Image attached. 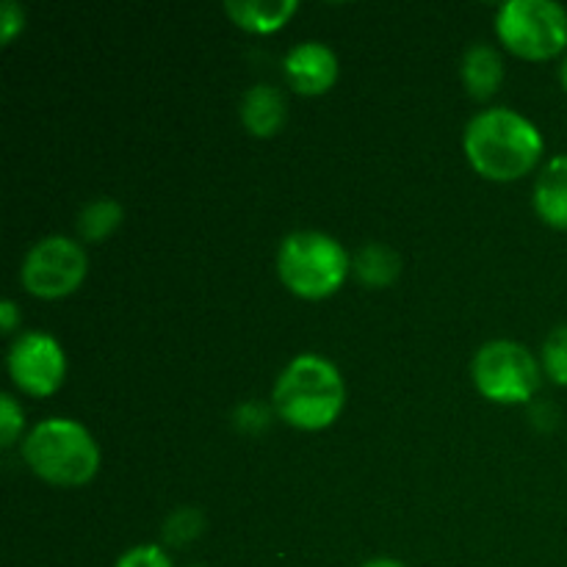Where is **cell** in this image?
Instances as JSON below:
<instances>
[{
    "instance_id": "cell-4",
    "label": "cell",
    "mask_w": 567,
    "mask_h": 567,
    "mask_svg": "<svg viewBox=\"0 0 567 567\" xmlns=\"http://www.w3.org/2000/svg\"><path fill=\"white\" fill-rule=\"evenodd\" d=\"M352 271V258L338 238L321 230L288 233L277 249V275L299 299H327L338 293Z\"/></svg>"
},
{
    "instance_id": "cell-15",
    "label": "cell",
    "mask_w": 567,
    "mask_h": 567,
    "mask_svg": "<svg viewBox=\"0 0 567 567\" xmlns=\"http://www.w3.org/2000/svg\"><path fill=\"white\" fill-rule=\"evenodd\" d=\"M122 219H125V210H122V205L114 197H94L83 205L75 225L83 241L100 244L120 230Z\"/></svg>"
},
{
    "instance_id": "cell-9",
    "label": "cell",
    "mask_w": 567,
    "mask_h": 567,
    "mask_svg": "<svg viewBox=\"0 0 567 567\" xmlns=\"http://www.w3.org/2000/svg\"><path fill=\"white\" fill-rule=\"evenodd\" d=\"M282 66H286V78L293 92L305 97H319L330 92L338 81V55L332 53L330 44L316 42V39L293 44Z\"/></svg>"
},
{
    "instance_id": "cell-16",
    "label": "cell",
    "mask_w": 567,
    "mask_h": 567,
    "mask_svg": "<svg viewBox=\"0 0 567 567\" xmlns=\"http://www.w3.org/2000/svg\"><path fill=\"white\" fill-rule=\"evenodd\" d=\"M540 365L543 377H548L554 385L567 388V324L554 327V330L548 332L540 352Z\"/></svg>"
},
{
    "instance_id": "cell-12",
    "label": "cell",
    "mask_w": 567,
    "mask_h": 567,
    "mask_svg": "<svg viewBox=\"0 0 567 567\" xmlns=\"http://www.w3.org/2000/svg\"><path fill=\"white\" fill-rule=\"evenodd\" d=\"M297 0H227L225 11L238 28L249 33H275L297 14Z\"/></svg>"
},
{
    "instance_id": "cell-3",
    "label": "cell",
    "mask_w": 567,
    "mask_h": 567,
    "mask_svg": "<svg viewBox=\"0 0 567 567\" xmlns=\"http://www.w3.org/2000/svg\"><path fill=\"white\" fill-rule=\"evenodd\" d=\"M22 460L53 487H83L97 476L100 446L75 419L39 421L22 441Z\"/></svg>"
},
{
    "instance_id": "cell-18",
    "label": "cell",
    "mask_w": 567,
    "mask_h": 567,
    "mask_svg": "<svg viewBox=\"0 0 567 567\" xmlns=\"http://www.w3.org/2000/svg\"><path fill=\"white\" fill-rule=\"evenodd\" d=\"M22 426H25V413L11 393H3L0 396V446H14L17 437L22 435Z\"/></svg>"
},
{
    "instance_id": "cell-8",
    "label": "cell",
    "mask_w": 567,
    "mask_h": 567,
    "mask_svg": "<svg viewBox=\"0 0 567 567\" xmlns=\"http://www.w3.org/2000/svg\"><path fill=\"white\" fill-rule=\"evenodd\" d=\"M6 365H9L11 382L33 399L53 396L66 380L64 347L53 336L39 330L25 332L11 343Z\"/></svg>"
},
{
    "instance_id": "cell-19",
    "label": "cell",
    "mask_w": 567,
    "mask_h": 567,
    "mask_svg": "<svg viewBox=\"0 0 567 567\" xmlns=\"http://www.w3.org/2000/svg\"><path fill=\"white\" fill-rule=\"evenodd\" d=\"M114 567H175L172 565L169 554L161 546H153V543H142V546H133L116 559Z\"/></svg>"
},
{
    "instance_id": "cell-14",
    "label": "cell",
    "mask_w": 567,
    "mask_h": 567,
    "mask_svg": "<svg viewBox=\"0 0 567 567\" xmlns=\"http://www.w3.org/2000/svg\"><path fill=\"white\" fill-rule=\"evenodd\" d=\"M352 271L365 288H388L402 275V258L388 244L369 241L354 252Z\"/></svg>"
},
{
    "instance_id": "cell-11",
    "label": "cell",
    "mask_w": 567,
    "mask_h": 567,
    "mask_svg": "<svg viewBox=\"0 0 567 567\" xmlns=\"http://www.w3.org/2000/svg\"><path fill=\"white\" fill-rule=\"evenodd\" d=\"M537 216L554 230H567V155H554L535 181Z\"/></svg>"
},
{
    "instance_id": "cell-21",
    "label": "cell",
    "mask_w": 567,
    "mask_h": 567,
    "mask_svg": "<svg viewBox=\"0 0 567 567\" xmlns=\"http://www.w3.org/2000/svg\"><path fill=\"white\" fill-rule=\"evenodd\" d=\"M17 324H20V308H17L14 299H3L0 302V330L6 336H11L17 330Z\"/></svg>"
},
{
    "instance_id": "cell-17",
    "label": "cell",
    "mask_w": 567,
    "mask_h": 567,
    "mask_svg": "<svg viewBox=\"0 0 567 567\" xmlns=\"http://www.w3.org/2000/svg\"><path fill=\"white\" fill-rule=\"evenodd\" d=\"M203 513L194 507H181L169 515V520L164 524V540L169 546H188L192 540H197L203 535Z\"/></svg>"
},
{
    "instance_id": "cell-10",
    "label": "cell",
    "mask_w": 567,
    "mask_h": 567,
    "mask_svg": "<svg viewBox=\"0 0 567 567\" xmlns=\"http://www.w3.org/2000/svg\"><path fill=\"white\" fill-rule=\"evenodd\" d=\"M241 122L255 138H271L288 122V103L271 83H255L241 97Z\"/></svg>"
},
{
    "instance_id": "cell-6",
    "label": "cell",
    "mask_w": 567,
    "mask_h": 567,
    "mask_svg": "<svg viewBox=\"0 0 567 567\" xmlns=\"http://www.w3.org/2000/svg\"><path fill=\"white\" fill-rule=\"evenodd\" d=\"M471 377L487 402L526 404L540 391L543 365L524 343L498 338L480 347L471 363Z\"/></svg>"
},
{
    "instance_id": "cell-5",
    "label": "cell",
    "mask_w": 567,
    "mask_h": 567,
    "mask_svg": "<svg viewBox=\"0 0 567 567\" xmlns=\"http://www.w3.org/2000/svg\"><path fill=\"white\" fill-rule=\"evenodd\" d=\"M496 33L509 53L548 61L567 50V11L554 0H507L496 14Z\"/></svg>"
},
{
    "instance_id": "cell-23",
    "label": "cell",
    "mask_w": 567,
    "mask_h": 567,
    "mask_svg": "<svg viewBox=\"0 0 567 567\" xmlns=\"http://www.w3.org/2000/svg\"><path fill=\"white\" fill-rule=\"evenodd\" d=\"M559 81H563V89L567 92V53L563 59V66H559Z\"/></svg>"
},
{
    "instance_id": "cell-24",
    "label": "cell",
    "mask_w": 567,
    "mask_h": 567,
    "mask_svg": "<svg viewBox=\"0 0 567 567\" xmlns=\"http://www.w3.org/2000/svg\"><path fill=\"white\" fill-rule=\"evenodd\" d=\"M197 567H199V565H197Z\"/></svg>"
},
{
    "instance_id": "cell-2",
    "label": "cell",
    "mask_w": 567,
    "mask_h": 567,
    "mask_svg": "<svg viewBox=\"0 0 567 567\" xmlns=\"http://www.w3.org/2000/svg\"><path fill=\"white\" fill-rule=\"evenodd\" d=\"M271 404L293 430L321 432L341 415L347 404V385L338 365L321 354L305 352L280 371L271 391Z\"/></svg>"
},
{
    "instance_id": "cell-20",
    "label": "cell",
    "mask_w": 567,
    "mask_h": 567,
    "mask_svg": "<svg viewBox=\"0 0 567 567\" xmlns=\"http://www.w3.org/2000/svg\"><path fill=\"white\" fill-rule=\"evenodd\" d=\"M25 28V9L17 0H3L0 6V42L11 44Z\"/></svg>"
},
{
    "instance_id": "cell-13",
    "label": "cell",
    "mask_w": 567,
    "mask_h": 567,
    "mask_svg": "<svg viewBox=\"0 0 567 567\" xmlns=\"http://www.w3.org/2000/svg\"><path fill=\"white\" fill-rule=\"evenodd\" d=\"M460 75H463L465 92H468L471 97L487 100L493 97V94L498 92V86L504 83V61L493 44L476 42L465 50Z\"/></svg>"
},
{
    "instance_id": "cell-1",
    "label": "cell",
    "mask_w": 567,
    "mask_h": 567,
    "mask_svg": "<svg viewBox=\"0 0 567 567\" xmlns=\"http://www.w3.org/2000/svg\"><path fill=\"white\" fill-rule=\"evenodd\" d=\"M468 164L493 183H513L529 175L543 158V133L529 116L513 109H487L471 116L463 133Z\"/></svg>"
},
{
    "instance_id": "cell-7",
    "label": "cell",
    "mask_w": 567,
    "mask_h": 567,
    "mask_svg": "<svg viewBox=\"0 0 567 567\" xmlns=\"http://www.w3.org/2000/svg\"><path fill=\"white\" fill-rule=\"evenodd\" d=\"M89 275V255L83 244L66 236H48L28 249L20 282L37 299H64L81 288Z\"/></svg>"
},
{
    "instance_id": "cell-22",
    "label": "cell",
    "mask_w": 567,
    "mask_h": 567,
    "mask_svg": "<svg viewBox=\"0 0 567 567\" xmlns=\"http://www.w3.org/2000/svg\"><path fill=\"white\" fill-rule=\"evenodd\" d=\"M360 567H408L404 563H399V559H388V557H380V559H369L365 565Z\"/></svg>"
}]
</instances>
